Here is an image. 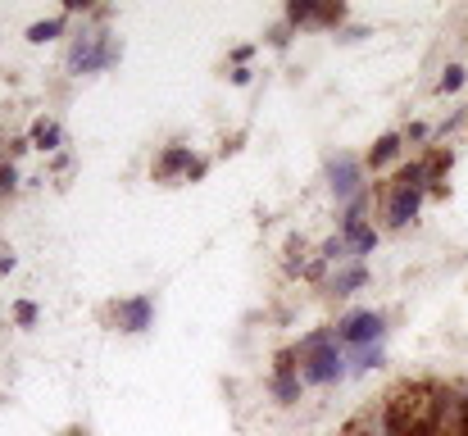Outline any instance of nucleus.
I'll return each mask as SVG.
<instances>
[{
    "label": "nucleus",
    "instance_id": "obj_1",
    "mask_svg": "<svg viewBox=\"0 0 468 436\" xmlns=\"http://www.w3.org/2000/svg\"><path fill=\"white\" fill-rule=\"evenodd\" d=\"M301 378L314 382V387H327V382H336V378H346V359H341V350H336V332L327 336V332H314L301 341Z\"/></svg>",
    "mask_w": 468,
    "mask_h": 436
},
{
    "label": "nucleus",
    "instance_id": "obj_2",
    "mask_svg": "<svg viewBox=\"0 0 468 436\" xmlns=\"http://www.w3.org/2000/svg\"><path fill=\"white\" fill-rule=\"evenodd\" d=\"M382 332H387V323H382V314H373V309L346 314V318L336 323V341L350 346V350H373V346L382 341Z\"/></svg>",
    "mask_w": 468,
    "mask_h": 436
},
{
    "label": "nucleus",
    "instance_id": "obj_3",
    "mask_svg": "<svg viewBox=\"0 0 468 436\" xmlns=\"http://www.w3.org/2000/svg\"><path fill=\"white\" fill-rule=\"evenodd\" d=\"M364 173H359V164L350 159V154H341L336 164H332V191H336V200H355L359 191H364V182H359Z\"/></svg>",
    "mask_w": 468,
    "mask_h": 436
},
{
    "label": "nucleus",
    "instance_id": "obj_4",
    "mask_svg": "<svg viewBox=\"0 0 468 436\" xmlns=\"http://www.w3.org/2000/svg\"><path fill=\"white\" fill-rule=\"evenodd\" d=\"M114 59V46H101V37H82L78 46H73V69L78 73H91V69H101V64H110Z\"/></svg>",
    "mask_w": 468,
    "mask_h": 436
},
{
    "label": "nucleus",
    "instance_id": "obj_5",
    "mask_svg": "<svg viewBox=\"0 0 468 436\" xmlns=\"http://www.w3.org/2000/svg\"><path fill=\"white\" fill-rule=\"evenodd\" d=\"M119 323H123L128 332H142V327L151 323V300H128V304H119Z\"/></svg>",
    "mask_w": 468,
    "mask_h": 436
},
{
    "label": "nucleus",
    "instance_id": "obj_6",
    "mask_svg": "<svg viewBox=\"0 0 468 436\" xmlns=\"http://www.w3.org/2000/svg\"><path fill=\"white\" fill-rule=\"evenodd\" d=\"M373 241H378V237H373V228H368L364 218H346V246H350V250L364 255V250H373Z\"/></svg>",
    "mask_w": 468,
    "mask_h": 436
},
{
    "label": "nucleus",
    "instance_id": "obj_7",
    "mask_svg": "<svg viewBox=\"0 0 468 436\" xmlns=\"http://www.w3.org/2000/svg\"><path fill=\"white\" fill-rule=\"evenodd\" d=\"M341 436H387L382 432V414H368V409H364V414H355V419L346 423V432Z\"/></svg>",
    "mask_w": 468,
    "mask_h": 436
},
{
    "label": "nucleus",
    "instance_id": "obj_8",
    "mask_svg": "<svg viewBox=\"0 0 468 436\" xmlns=\"http://www.w3.org/2000/svg\"><path fill=\"white\" fill-rule=\"evenodd\" d=\"M364 278H368V273H364V264H355V269H341V273L332 278V291H336V295H350L355 287H364Z\"/></svg>",
    "mask_w": 468,
    "mask_h": 436
},
{
    "label": "nucleus",
    "instance_id": "obj_9",
    "mask_svg": "<svg viewBox=\"0 0 468 436\" xmlns=\"http://www.w3.org/2000/svg\"><path fill=\"white\" fill-rule=\"evenodd\" d=\"M396 154H400V137H382V142L373 145V154H368V164H373V168H382V164H391Z\"/></svg>",
    "mask_w": 468,
    "mask_h": 436
},
{
    "label": "nucleus",
    "instance_id": "obj_10",
    "mask_svg": "<svg viewBox=\"0 0 468 436\" xmlns=\"http://www.w3.org/2000/svg\"><path fill=\"white\" fill-rule=\"evenodd\" d=\"M32 142H41V145H46V150H50V145H59V128H55V123H46V119H41V123H37V128H32Z\"/></svg>",
    "mask_w": 468,
    "mask_h": 436
},
{
    "label": "nucleus",
    "instance_id": "obj_11",
    "mask_svg": "<svg viewBox=\"0 0 468 436\" xmlns=\"http://www.w3.org/2000/svg\"><path fill=\"white\" fill-rule=\"evenodd\" d=\"M59 27H64V18H50V23H37V27H32L27 37H32V41H50V37H55Z\"/></svg>",
    "mask_w": 468,
    "mask_h": 436
},
{
    "label": "nucleus",
    "instance_id": "obj_12",
    "mask_svg": "<svg viewBox=\"0 0 468 436\" xmlns=\"http://www.w3.org/2000/svg\"><path fill=\"white\" fill-rule=\"evenodd\" d=\"M464 87V69H446V78H441V91H460Z\"/></svg>",
    "mask_w": 468,
    "mask_h": 436
},
{
    "label": "nucleus",
    "instance_id": "obj_13",
    "mask_svg": "<svg viewBox=\"0 0 468 436\" xmlns=\"http://www.w3.org/2000/svg\"><path fill=\"white\" fill-rule=\"evenodd\" d=\"M14 314H18V323H32V318H37V304H18Z\"/></svg>",
    "mask_w": 468,
    "mask_h": 436
},
{
    "label": "nucleus",
    "instance_id": "obj_14",
    "mask_svg": "<svg viewBox=\"0 0 468 436\" xmlns=\"http://www.w3.org/2000/svg\"><path fill=\"white\" fill-rule=\"evenodd\" d=\"M14 191V168H0V196Z\"/></svg>",
    "mask_w": 468,
    "mask_h": 436
},
{
    "label": "nucleus",
    "instance_id": "obj_15",
    "mask_svg": "<svg viewBox=\"0 0 468 436\" xmlns=\"http://www.w3.org/2000/svg\"><path fill=\"white\" fill-rule=\"evenodd\" d=\"M5 269H14V255H9V250H0V273H5Z\"/></svg>",
    "mask_w": 468,
    "mask_h": 436
},
{
    "label": "nucleus",
    "instance_id": "obj_16",
    "mask_svg": "<svg viewBox=\"0 0 468 436\" xmlns=\"http://www.w3.org/2000/svg\"><path fill=\"white\" fill-rule=\"evenodd\" d=\"M69 436H82V432H69Z\"/></svg>",
    "mask_w": 468,
    "mask_h": 436
}]
</instances>
